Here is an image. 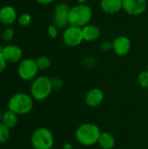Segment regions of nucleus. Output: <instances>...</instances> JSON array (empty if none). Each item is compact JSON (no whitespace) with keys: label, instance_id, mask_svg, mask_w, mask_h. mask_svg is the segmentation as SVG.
<instances>
[{"label":"nucleus","instance_id":"30","mask_svg":"<svg viewBox=\"0 0 148 149\" xmlns=\"http://www.w3.org/2000/svg\"><path fill=\"white\" fill-rule=\"evenodd\" d=\"M79 3H81V4H86L90 0H76Z\"/></svg>","mask_w":148,"mask_h":149},{"label":"nucleus","instance_id":"19","mask_svg":"<svg viewBox=\"0 0 148 149\" xmlns=\"http://www.w3.org/2000/svg\"><path fill=\"white\" fill-rule=\"evenodd\" d=\"M10 136V128L4 124L0 123V143H5Z\"/></svg>","mask_w":148,"mask_h":149},{"label":"nucleus","instance_id":"20","mask_svg":"<svg viewBox=\"0 0 148 149\" xmlns=\"http://www.w3.org/2000/svg\"><path fill=\"white\" fill-rule=\"evenodd\" d=\"M138 83L142 88L148 90V70L142 71L138 75Z\"/></svg>","mask_w":148,"mask_h":149},{"label":"nucleus","instance_id":"14","mask_svg":"<svg viewBox=\"0 0 148 149\" xmlns=\"http://www.w3.org/2000/svg\"><path fill=\"white\" fill-rule=\"evenodd\" d=\"M100 8L106 14L113 15L122 10V0H101Z\"/></svg>","mask_w":148,"mask_h":149},{"label":"nucleus","instance_id":"7","mask_svg":"<svg viewBox=\"0 0 148 149\" xmlns=\"http://www.w3.org/2000/svg\"><path fill=\"white\" fill-rule=\"evenodd\" d=\"M62 38L63 42L66 46L76 47L84 41L82 28L69 25L67 28L64 30Z\"/></svg>","mask_w":148,"mask_h":149},{"label":"nucleus","instance_id":"6","mask_svg":"<svg viewBox=\"0 0 148 149\" xmlns=\"http://www.w3.org/2000/svg\"><path fill=\"white\" fill-rule=\"evenodd\" d=\"M71 7L65 2H62L54 9L53 14V24H55L58 29H65L69 24V13Z\"/></svg>","mask_w":148,"mask_h":149},{"label":"nucleus","instance_id":"10","mask_svg":"<svg viewBox=\"0 0 148 149\" xmlns=\"http://www.w3.org/2000/svg\"><path fill=\"white\" fill-rule=\"evenodd\" d=\"M113 50L114 53L119 57L126 56L131 50V40L126 36H119L112 42Z\"/></svg>","mask_w":148,"mask_h":149},{"label":"nucleus","instance_id":"3","mask_svg":"<svg viewBox=\"0 0 148 149\" xmlns=\"http://www.w3.org/2000/svg\"><path fill=\"white\" fill-rule=\"evenodd\" d=\"M33 105V98L31 96L24 93H17L9 100L8 109L17 115H24L32 110Z\"/></svg>","mask_w":148,"mask_h":149},{"label":"nucleus","instance_id":"26","mask_svg":"<svg viewBox=\"0 0 148 149\" xmlns=\"http://www.w3.org/2000/svg\"><path fill=\"white\" fill-rule=\"evenodd\" d=\"M100 50L104 51V52H107L111 49H113V44L109 41H103L100 45H99Z\"/></svg>","mask_w":148,"mask_h":149},{"label":"nucleus","instance_id":"11","mask_svg":"<svg viewBox=\"0 0 148 149\" xmlns=\"http://www.w3.org/2000/svg\"><path fill=\"white\" fill-rule=\"evenodd\" d=\"M2 55L7 63H17L23 57V51L17 45H8L3 47Z\"/></svg>","mask_w":148,"mask_h":149},{"label":"nucleus","instance_id":"34","mask_svg":"<svg viewBox=\"0 0 148 149\" xmlns=\"http://www.w3.org/2000/svg\"><path fill=\"white\" fill-rule=\"evenodd\" d=\"M147 97H148V92H147Z\"/></svg>","mask_w":148,"mask_h":149},{"label":"nucleus","instance_id":"25","mask_svg":"<svg viewBox=\"0 0 148 149\" xmlns=\"http://www.w3.org/2000/svg\"><path fill=\"white\" fill-rule=\"evenodd\" d=\"M51 83H52V87L55 90H58L62 87L63 86V81L59 79V78H54L51 79Z\"/></svg>","mask_w":148,"mask_h":149},{"label":"nucleus","instance_id":"17","mask_svg":"<svg viewBox=\"0 0 148 149\" xmlns=\"http://www.w3.org/2000/svg\"><path fill=\"white\" fill-rule=\"evenodd\" d=\"M18 122V115L10 110H7L2 114V123L8 127L10 129L15 127Z\"/></svg>","mask_w":148,"mask_h":149},{"label":"nucleus","instance_id":"31","mask_svg":"<svg viewBox=\"0 0 148 149\" xmlns=\"http://www.w3.org/2000/svg\"><path fill=\"white\" fill-rule=\"evenodd\" d=\"M0 123H2V113H0Z\"/></svg>","mask_w":148,"mask_h":149},{"label":"nucleus","instance_id":"5","mask_svg":"<svg viewBox=\"0 0 148 149\" xmlns=\"http://www.w3.org/2000/svg\"><path fill=\"white\" fill-rule=\"evenodd\" d=\"M31 142L34 149H51L54 144V137L48 128L39 127L32 133Z\"/></svg>","mask_w":148,"mask_h":149},{"label":"nucleus","instance_id":"24","mask_svg":"<svg viewBox=\"0 0 148 149\" xmlns=\"http://www.w3.org/2000/svg\"><path fill=\"white\" fill-rule=\"evenodd\" d=\"M95 62H96V59L93 56H88L84 59L83 65L86 68H92L95 65Z\"/></svg>","mask_w":148,"mask_h":149},{"label":"nucleus","instance_id":"33","mask_svg":"<svg viewBox=\"0 0 148 149\" xmlns=\"http://www.w3.org/2000/svg\"><path fill=\"white\" fill-rule=\"evenodd\" d=\"M147 70H148V65H147Z\"/></svg>","mask_w":148,"mask_h":149},{"label":"nucleus","instance_id":"29","mask_svg":"<svg viewBox=\"0 0 148 149\" xmlns=\"http://www.w3.org/2000/svg\"><path fill=\"white\" fill-rule=\"evenodd\" d=\"M62 149H73V147H72V145L71 143L66 142V143H65V144L63 145Z\"/></svg>","mask_w":148,"mask_h":149},{"label":"nucleus","instance_id":"32","mask_svg":"<svg viewBox=\"0 0 148 149\" xmlns=\"http://www.w3.org/2000/svg\"><path fill=\"white\" fill-rule=\"evenodd\" d=\"M60 1H62V2H65H65H67V1H70V0H60Z\"/></svg>","mask_w":148,"mask_h":149},{"label":"nucleus","instance_id":"4","mask_svg":"<svg viewBox=\"0 0 148 149\" xmlns=\"http://www.w3.org/2000/svg\"><path fill=\"white\" fill-rule=\"evenodd\" d=\"M53 90L51 79L46 76H39L33 79L31 85V97L38 101L46 100Z\"/></svg>","mask_w":148,"mask_h":149},{"label":"nucleus","instance_id":"23","mask_svg":"<svg viewBox=\"0 0 148 149\" xmlns=\"http://www.w3.org/2000/svg\"><path fill=\"white\" fill-rule=\"evenodd\" d=\"M58 28L55 25V24H51L48 26V29H47V32H48V35L51 38H56L58 35Z\"/></svg>","mask_w":148,"mask_h":149},{"label":"nucleus","instance_id":"27","mask_svg":"<svg viewBox=\"0 0 148 149\" xmlns=\"http://www.w3.org/2000/svg\"><path fill=\"white\" fill-rule=\"evenodd\" d=\"M6 65H7V62L5 61V59L3 58V57L2 55V52H0V73L5 69Z\"/></svg>","mask_w":148,"mask_h":149},{"label":"nucleus","instance_id":"18","mask_svg":"<svg viewBox=\"0 0 148 149\" xmlns=\"http://www.w3.org/2000/svg\"><path fill=\"white\" fill-rule=\"evenodd\" d=\"M35 60H36V64H37V66L39 71H45L51 65V61L50 58L47 56H40V57L37 58V59H35Z\"/></svg>","mask_w":148,"mask_h":149},{"label":"nucleus","instance_id":"13","mask_svg":"<svg viewBox=\"0 0 148 149\" xmlns=\"http://www.w3.org/2000/svg\"><path fill=\"white\" fill-rule=\"evenodd\" d=\"M17 20L16 9L10 5H4L0 9V23L3 25H10Z\"/></svg>","mask_w":148,"mask_h":149},{"label":"nucleus","instance_id":"1","mask_svg":"<svg viewBox=\"0 0 148 149\" xmlns=\"http://www.w3.org/2000/svg\"><path fill=\"white\" fill-rule=\"evenodd\" d=\"M100 129L93 123H83L75 131V139L82 146L90 147L98 143Z\"/></svg>","mask_w":148,"mask_h":149},{"label":"nucleus","instance_id":"8","mask_svg":"<svg viewBox=\"0 0 148 149\" xmlns=\"http://www.w3.org/2000/svg\"><path fill=\"white\" fill-rule=\"evenodd\" d=\"M38 68L36 64V60L32 58H25L22 60L17 68L18 76L23 80H31L34 79L38 72Z\"/></svg>","mask_w":148,"mask_h":149},{"label":"nucleus","instance_id":"15","mask_svg":"<svg viewBox=\"0 0 148 149\" xmlns=\"http://www.w3.org/2000/svg\"><path fill=\"white\" fill-rule=\"evenodd\" d=\"M82 32H83L84 41L86 42H93L97 40L101 34L100 29L97 25L90 24L82 27Z\"/></svg>","mask_w":148,"mask_h":149},{"label":"nucleus","instance_id":"28","mask_svg":"<svg viewBox=\"0 0 148 149\" xmlns=\"http://www.w3.org/2000/svg\"><path fill=\"white\" fill-rule=\"evenodd\" d=\"M36 1L40 4H49L54 2V0H36Z\"/></svg>","mask_w":148,"mask_h":149},{"label":"nucleus","instance_id":"9","mask_svg":"<svg viewBox=\"0 0 148 149\" xmlns=\"http://www.w3.org/2000/svg\"><path fill=\"white\" fill-rule=\"evenodd\" d=\"M147 8V0H122V10L131 16H140Z\"/></svg>","mask_w":148,"mask_h":149},{"label":"nucleus","instance_id":"12","mask_svg":"<svg viewBox=\"0 0 148 149\" xmlns=\"http://www.w3.org/2000/svg\"><path fill=\"white\" fill-rule=\"evenodd\" d=\"M104 98L105 95L103 91L98 87H94L86 93L85 96V102L89 107H97L103 102Z\"/></svg>","mask_w":148,"mask_h":149},{"label":"nucleus","instance_id":"16","mask_svg":"<svg viewBox=\"0 0 148 149\" xmlns=\"http://www.w3.org/2000/svg\"><path fill=\"white\" fill-rule=\"evenodd\" d=\"M99 145L103 149H113L115 147L116 141L114 136L109 132H101L98 141Z\"/></svg>","mask_w":148,"mask_h":149},{"label":"nucleus","instance_id":"2","mask_svg":"<svg viewBox=\"0 0 148 149\" xmlns=\"http://www.w3.org/2000/svg\"><path fill=\"white\" fill-rule=\"evenodd\" d=\"M92 17V8L87 4L79 3L71 7L69 13V24L82 28L90 23Z\"/></svg>","mask_w":148,"mask_h":149},{"label":"nucleus","instance_id":"35","mask_svg":"<svg viewBox=\"0 0 148 149\" xmlns=\"http://www.w3.org/2000/svg\"><path fill=\"white\" fill-rule=\"evenodd\" d=\"M51 149H53V148H51Z\"/></svg>","mask_w":148,"mask_h":149},{"label":"nucleus","instance_id":"22","mask_svg":"<svg viewBox=\"0 0 148 149\" xmlns=\"http://www.w3.org/2000/svg\"><path fill=\"white\" fill-rule=\"evenodd\" d=\"M1 38L5 41V42H9L10 41L13 37H14V31L12 28H6L1 34Z\"/></svg>","mask_w":148,"mask_h":149},{"label":"nucleus","instance_id":"21","mask_svg":"<svg viewBox=\"0 0 148 149\" xmlns=\"http://www.w3.org/2000/svg\"><path fill=\"white\" fill-rule=\"evenodd\" d=\"M18 24L22 27H26L28 26L31 22V16L28 13H23L21 14L18 18H17Z\"/></svg>","mask_w":148,"mask_h":149},{"label":"nucleus","instance_id":"36","mask_svg":"<svg viewBox=\"0 0 148 149\" xmlns=\"http://www.w3.org/2000/svg\"><path fill=\"white\" fill-rule=\"evenodd\" d=\"M147 1H148V0H147Z\"/></svg>","mask_w":148,"mask_h":149}]
</instances>
